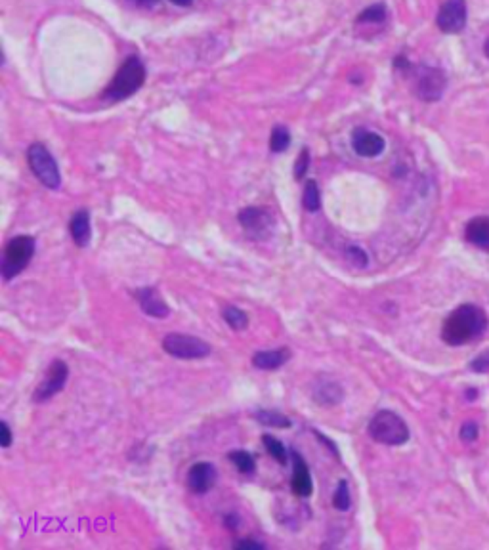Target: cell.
Listing matches in <instances>:
<instances>
[{
	"mask_svg": "<svg viewBox=\"0 0 489 550\" xmlns=\"http://www.w3.org/2000/svg\"><path fill=\"white\" fill-rule=\"evenodd\" d=\"M486 312L474 304H463L446 317L441 325V338L449 346H464L478 340L488 331Z\"/></svg>",
	"mask_w": 489,
	"mask_h": 550,
	"instance_id": "cell-1",
	"label": "cell"
},
{
	"mask_svg": "<svg viewBox=\"0 0 489 550\" xmlns=\"http://www.w3.org/2000/svg\"><path fill=\"white\" fill-rule=\"evenodd\" d=\"M145 83V67L142 59L130 56L123 61V65L113 77L111 84L105 88L103 98L110 101H121L130 98L132 94L140 90Z\"/></svg>",
	"mask_w": 489,
	"mask_h": 550,
	"instance_id": "cell-2",
	"label": "cell"
},
{
	"mask_svg": "<svg viewBox=\"0 0 489 550\" xmlns=\"http://www.w3.org/2000/svg\"><path fill=\"white\" fill-rule=\"evenodd\" d=\"M369 436L384 445H404L409 440V426L397 413L390 409L379 411L369 422Z\"/></svg>",
	"mask_w": 489,
	"mask_h": 550,
	"instance_id": "cell-3",
	"label": "cell"
},
{
	"mask_svg": "<svg viewBox=\"0 0 489 550\" xmlns=\"http://www.w3.org/2000/svg\"><path fill=\"white\" fill-rule=\"evenodd\" d=\"M34 237L31 235H16L4 247V258L0 266V274L4 281H10L21 274L34 256Z\"/></svg>",
	"mask_w": 489,
	"mask_h": 550,
	"instance_id": "cell-4",
	"label": "cell"
},
{
	"mask_svg": "<svg viewBox=\"0 0 489 550\" xmlns=\"http://www.w3.org/2000/svg\"><path fill=\"white\" fill-rule=\"evenodd\" d=\"M27 163L33 170V174L39 178V182L50 190H58L61 183V174H59L58 163L48 147H44L43 143H33L27 150Z\"/></svg>",
	"mask_w": 489,
	"mask_h": 550,
	"instance_id": "cell-5",
	"label": "cell"
},
{
	"mask_svg": "<svg viewBox=\"0 0 489 550\" xmlns=\"http://www.w3.org/2000/svg\"><path fill=\"white\" fill-rule=\"evenodd\" d=\"M163 350L178 359H202L211 356V344L197 336L182 333H169L163 338Z\"/></svg>",
	"mask_w": 489,
	"mask_h": 550,
	"instance_id": "cell-6",
	"label": "cell"
},
{
	"mask_svg": "<svg viewBox=\"0 0 489 550\" xmlns=\"http://www.w3.org/2000/svg\"><path fill=\"white\" fill-rule=\"evenodd\" d=\"M415 94L422 101H438L447 86V77L441 69L422 65L417 69Z\"/></svg>",
	"mask_w": 489,
	"mask_h": 550,
	"instance_id": "cell-7",
	"label": "cell"
},
{
	"mask_svg": "<svg viewBox=\"0 0 489 550\" xmlns=\"http://www.w3.org/2000/svg\"><path fill=\"white\" fill-rule=\"evenodd\" d=\"M69 376V367L65 361L61 359H54L48 367V373L44 376V380L39 386L33 394V401L37 403H43V401H48L50 398H54L56 394L61 392L65 388V383H67Z\"/></svg>",
	"mask_w": 489,
	"mask_h": 550,
	"instance_id": "cell-8",
	"label": "cell"
},
{
	"mask_svg": "<svg viewBox=\"0 0 489 550\" xmlns=\"http://www.w3.org/2000/svg\"><path fill=\"white\" fill-rule=\"evenodd\" d=\"M439 31L447 34L461 33L466 26V2L464 0H446L436 17Z\"/></svg>",
	"mask_w": 489,
	"mask_h": 550,
	"instance_id": "cell-9",
	"label": "cell"
},
{
	"mask_svg": "<svg viewBox=\"0 0 489 550\" xmlns=\"http://www.w3.org/2000/svg\"><path fill=\"white\" fill-rule=\"evenodd\" d=\"M312 400L321 407H335L344 400V388L335 376L321 375L312 384Z\"/></svg>",
	"mask_w": 489,
	"mask_h": 550,
	"instance_id": "cell-10",
	"label": "cell"
},
{
	"mask_svg": "<svg viewBox=\"0 0 489 550\" xmlns=\"http://www.w3.org/2000/svg\"><path fill=\"white\" fill-rule=\"evenodd\" d=\"M239 224L247 234L254 239H264L268 237L271 230V214L266 209L260 207H247L239 212Z\"/></svg>",
	"mask_w": 489,
	"mask_h": 550,
	"instance_id": "cell-11",
	"label": "cell"
},
{
	"mask_svg": "<svg viewBox=\"0 0 489 550\" xmlns=\"http://www.w3.org/2000/svg\"><path fill=\"white\" fill-rule=\"evenodd\" d=\"M136 301L140 304V308L145 316L155 317V319H165L169 317L170 308L167 302L163 301L160 292L155 287H142L134 292Z\"/></svg>",
	"mask_w": 489,
	"mask_h": 550,
	"instance_id": "cell-12",
	"label": "cell"
},
{
	"mask_svg": "<svg viewBox=\"0 0 489 550\" xmlns=\"http://www.w3.org/2000/svg\"><path fill=\"white\" fill-rule=\"evenodd\" d=\"M384 138L377 132L365 130V128H355L352 134V147L357 155L362 157H377L384 151Z\"/></svg>",
	"mask_w": 489,
	"mask_h": 550,
	"instance_id": "cell-13",
	"label": "cell"
},
{
	"mask_svg": "<svg viewBox=\"0 0 489 550\" xmlns=\"http://www.w3.org/2000/svg\"><path fill=\"white\" fill-rule=\"evenodd\" d=\"M293 457V480H291V489L296 497H310L313 491V482L310 476V468L306 465L300 453L291 451Z\"/></svg>",
	"mask_w": 489,
	"mask_h": 550,
	"instance_id": "cell-14",
	"label": "cell"
},
{
	"mask_svg": "<svg viewBox=\"0 0 489 550\" xmlns=\"http://www.w3.org/2000/svg\"><path fill=\"white\" fill-rule=\"evenodd\" d=\"M216 482V468L211 462H197L187 472V487L194 493H207Z\"/></svg>",
	"mask_w": 489,
	"mask_h": 550,
	"instance_id": "cell-15",
	"label": "cell"
},
{
	"mask_svg": "<svg viewBox=\"0 0 489 550\" xmlns=\"http://www.w3.org/2000/svg\"><path fill=\"white\" fill-rule=\"evenodd\" d=\"M464 239L476 249L489 252V216L472 218L464 227Z\"/></svg>",
	"mask_w": 489,
	"mask_h": 550,
	"instance_id": "cell-16",
	"label": "cell"
},
{
	"mask_svg": "<svg viewBox=\"0 0 489 550\" xmlns=\"http://www.w3.org/2000/svg\"><path fill=\"white\" fill-rule=\"evenodd\" d=\"M69 232H71V237L75 241L76 247L85 249L86 245L90 243V237H92V230H90V214L88 210L81 209L76 210L71 222H69Z\"/></svg>",
	"mask_w": 489,
	"mask_h": 550,
	"instance_id": "cell-17",
	"label": "cell"
},
{
	"mask_svg": "<svg viewBox=\"0 0 489 550\" xmlns=\"http://www.w3.org/2000/svg\"><path fill=\"white\" fill-rule=\"evenodd\" d=\"M291 359L289 348H275V350H262L253 356V365L262 371H275Z\"/></svg>",
	"mask_w": 489,
	"mask_h": 550,
	"instance_id": "cell-18",
	"label": "cell"
},
{
	"mask_svg": "<svg viewBox=\"0 0 489 550\" xmlns=\"http://www.w3.org/2000/svg\"><path fill=\"white\" fill-rule=\"evenodd\" d=\"M254 418L264 426H273V428H291L293 420L289 417H285L283 413L278 411H270V409H260L254 413Z\"/></svg>",
	"mask_w": 489,
	"mask_h": 550,
	"instance_id": "cell-19",
	"label": "cell"
},
{
	"mask_svg": "<svg viewBox=\"0 0 489 550\" xmlns=\"http://www.w3.org/2000/svg\"><path fill=\"white\" fill-rule=\"evenodd\" d=\"M222 317L233 331H244L249 327V316L237 306H224L222 308Z\"/></svg>",
	"mask_w": 489,
	"mask_h": 550,
	"instance_id": "cell-20",
	"label": "cell"
},
{
	"mask_svg": "<svg viewBox=\"0 0 489 550\" xmlns=\"http://www.w3.org/2000/svg\"><path fill=\"white\" fill-rule=\"evenodd\" d=\"M228 458L233 462L237 467V470L241 472V474H254V470H256V460H254V457L249 453V451L244 449H237V451H231L228 455Z\"/></svg>",
	"mask_w": 489,
	"mask_h": 550,
	"instance_id": "cell-21",
	"label": "cell"
},
{
	"mask_svg": "<svg viewBox=\"0 0 489 550\" xmlns=\"http://www.w3.org/2000/svg\"><path fill=\"white\" fill-rule=\"evenodd\" d=\"M304 209L308 212H318L321 207V195H320V187H318V182L315 180H308L306 185H304Z\"/></svg>",
	"mask_w": 489,
	"mask_h": 550,
	"instance_id": "cell-22",
	"label": "cell"
},
{
	"mask_svg": "<svg viewBox=\"0 0 489 550\" xmlns=\"http://www.w3.org/2000/svg\"><path fill=\"white\" fill-rule=\"evenodd\" d=\"M262 442H264V447H266V451L270 453L271 457L278 460L279 465H287V449H285V445L279 442L275 436H271V434H264L262 436Z\"/></svg>",
	"mask_w": 489,
	"mask_h": 550,
	"instance_id": "cell-23",
	"label": "cell"
},
{
	"mask_svg": "<svg viewBox=\"0 0 489 550\" xmlns=\"http://www.w3.org/2000/svg\"><path fill=\"white\" fill-rule=\"evenodd\" d=\"M291 145V134L285 126H275L271 130V138H270V150L273 153H283L287 151V147Z\"/></svg>",
	"mask_w": 489,
	"mask_h": 550,
	"instance_id": "cell-24",
	"label": "cell"
},
{
	"mask_svg": "<svg viewBox=\"0 0 489 550\" xmlns=\"http://www.w3.org/2000/svg\"><path fill=\"white\" fill-rule=\"evenodd\" d=\"M386 6L379 2V4H373L367 10H363L362 14L357 16V23H380L386 19Z\"/></svg>",
	"mask_w": 489,
	"mask_h": 550,
	"instance_id": "cell-25",
	"label": "cell"
},
{
	"mask_svg": "<svg viewBox=\"0 0 489 550\" xmlns=\"http://www.w3.org/2000/svg\"><path fill=\"white\" fill-rule=\"evenodd\" d=\"M350 505H352V500H350V489H348V482L346 480H340L337 485V491H335V495H333V507L337 510H342V512H346V510L350 509Z\"/></svg>",
	"mask_w": 489,
	"mask_h": 550,
	"instance_id": "cell-26",
	"label": "cell"
},
{
	"mask_svg": "<svg viewBox=\"0 0 489 550\" xmlns=\"http://www.w3.org/2000/svg\"><path fill=\"white\" fill-rule=\"evenodd\" d=\"M346 256H348L350 262L357 267H365L369 264V256L365 254V250L360 249V247H355V245H352V247L346 249Z\"/></svg>",
	"mask_w": 489,
	"mask_h": 550,
	"instance_id": "cell-27",
	"label": "cell"
},
{
	"mask_svg": "<svg viewBox=\"0 0 489 550\" xmlns=\"http://www.w3.org/2000/svg\"><path fill=\"white\" fill-rule=\"evenodd\" d=\"M308 167H310V151L302 150L295 163V178L296 180H302L304 176H306V172H308Z\"/></svg>",
	"mask_w": 489,
	"mask_h": 550,
	"instance_id": "cell-28",
	"label": "cell"
},
{
	"mask_svg": "<svg viewBox=\"0 0 489 550\" xmlns=\"http://www.w3.org/2000/svg\"><path fill=\"white\" fill-rule=\"evenodd\" d=\"M478 436H480V428H478V425L474 422V420H470V422H464L463 428H461V440L466 443H472L478 440Z\"/></svg>",
	"mask_w": 489,
	"mask_h": 550,
	"instance_id": "cell-29",
	"label": "cell"
},
{
	"mask_svg": "<svg viewBox=\"0 0 489 550\" xmlns=\"http://www.w3.org/2000/svg\"><path fill=\"white\" fill-rule=\"evenodd\" d=\"M470 367H472L474 373H488L489 371V350L481 352L478 358L474 359L472 363H470Z\"/></svg>",
	"mask_w": 489,
	"mask_h": 550,
	"instance_id": "cell-30",
	"label": "cell"
},
{
	"mask_svg": "<svg viewBox=\"0 0 489 550\" xmlns=\"http://www.w3.org/2000/svg\"><path fill=\"white\" fill-rule=\"evenodd\" d=\"M0 436H2L0 445H2L4 449H8L10 445H12V430H10V426L6 420H2V422H0Z\"/></svg>",
	"mask_w": 489,
	"mask_h": 550,
	"instance_id": "cell-31",
	"label": "cell"
},
{
	"mask_svg": "<svg viewBox=\"0 0 489 550\" xmlns=\"http://www.w3.org/2000/svg\"><path fill=\"white\" fill-rule=\"evenodd\" d=\"M233 547H236V549H253V550L264 549V544H262V542L251 541V539H241V541H236L233 542Z\"/></svg>",
	"mask_w": 489,
	"mask_h": 550,
	"instance_id": "cell-32",
	"label": "cell"
},
{
	"mask_svg": "<svg viewBox=\"0 0 489 550\" xmlns=\"http://www.w3.org/2000/svg\"><path fill=\"white\" fill-rule=\"evenodd\" d=\"M130 2H134L136 6H140V8H153L159 0H130Z\"/></svg>",
	"mask_w": 489,
	"mask_h": 550,
	"instance_id": "cell-33",
	"label": "cell"
},
{
	"mask_svg": "<svg viewBox=\"0 0 489 550\" xmlns=\"http://www.w3.org/2000/svg\"><path fill=\"white\" fill-rule=\"evenodd\" d=\"M396 67L397 69H404V71H407V69H411V63L407 61V58L399 56V58H396Z\"/></svg>",
	"mask_w": 489,
	"mask_h": 550,
	"instance_id": "cell-34",
	"label": "cell"
},
{
	"mask_svg": "<svg viewBox=\"0 0 489 550\" xmlns=\"http://www.w3.org/2000/svg\"><path fill=\"white\" fill-rule=\"evenodd\" d=\"M237 524H239V520H237L236 516H226V525H228V527H229V529H231V531L236 529Z\"/></svg>",
	"mask_w": 489,
	"mask_h": 550,
	"instance_id": "cell-35",
	"label": "cell"
},
{
	"mask_svg": "<svg viewBox=\"0 0 489 550\" xmlns=\"http://www.w3.org/2000/svg\"><path fill=\"white\" fill-rule=\"evenodd\" d=\"M172 4H176V6H189L194 0H170Z\"/></svg>",
	"mask_w": 489,
	"mask_h": 550,
	"instance_id": "cell-36",
	"label": "cell"
},
{
	"mask_svg": "<svg viewBox=\"0 0 489 550\" xmlns=\"http://www.w3.org/2000/svg\"><path fill=\"white\" fill-rule=\"evenodd\" d=\"M483 52H486V56H488V58H489V39H488V41H486V46H483Z\"/></svg>",
	"mask_w": 489,
	"mask_h": 550,
	"instance_id": "cell-37",
	"label": "cell"
}]
</instances>
